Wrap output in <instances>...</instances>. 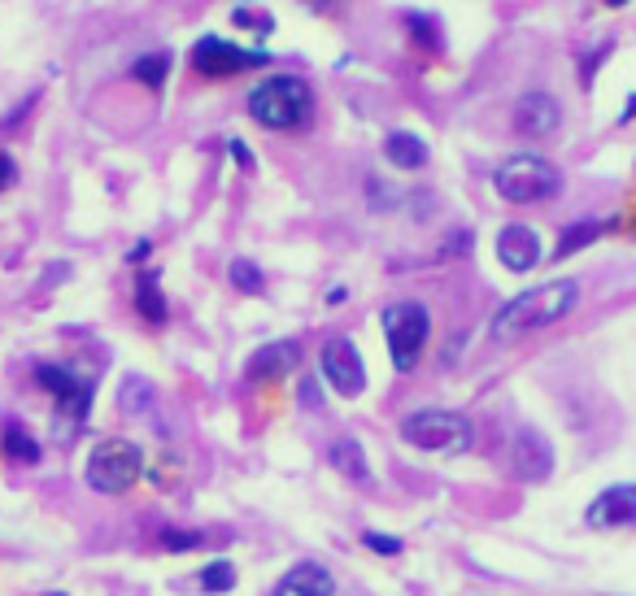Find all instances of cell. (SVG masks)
I'll return each mask as SVG.
<instances>
[{
  "mask_svg": "<svg viewBox=\"0 0 636 596\" xmlns=\"http://www.w3.org/2000/svg\"><path fill=\"white\" fill-rule=\"evenodd\" d=\"M227 149H231V157H236V161H240V166H245V170H249V166H254V157H249V149H245V145H240V140H231V145H227Z\"/></svg>",
  "mask_w": 636,
  "mask_h": 596,
  "instance_id": "f546056e",
  "label": "cell"
},
{
  "mask_svg": "<svg viewBox=\"0 0 636 596\" xmlns=\"http://www.w3.org/2000/svg\"><path fill=\"white\" fill-rule=\"evenodd\" d=\"M493 192L506 205H540L563 192V170L540 152H515L493 170Z\"/></svg>",
  "mask_w": 636,
  "mask_h": 596,
  "instance_id": "3957f363",
  "label": "cell"
},
{
  "mask_svg": "<svg viewBox=\"0 0 636 596\" xmlns=\"http://www.w3.org/2000/svg\"><path fill=\"white\" fill-rule=\"evenodd\" d=\"M36 384L57 400L61 436H74V431L88 423V409H92V379H79V375L66 370V366L40 361V366H36Z\"/></svg>",
  "mask_w": 636,
  "mask_h": 596,
  "instance_id": "52a82bcc",
  "label": "cell"
},
{
  "mask_svg": "<svg viewBox=\"0 0 636 596\" xmlns=\"http://www.w3.org/2000/svg\"><path fill=\"white\" fill-rule=\"evenodd\" d=\"M563 127V105L554 92H524L519 105H515V131L524 140H549L554 131Z\"/></svg>",
  "mask_w": 636,
  "mask_h": 596,
  "instance_id": "30bf717a",
  "label": "cell"
},
{
  "mask_svg": "<svg viewBox=\"0 0 636 596\" xmlns=\"http://www.w3.org/2000/svg\"><path fill=\"white\" fill-rule=\"evenodd\" d=\"M145 405H153V388H149L145 379H127V384H122V409L136 414V409H145Z\"/></svg>",
  "mask_w": 636,
  "mask_h": 596,
  "instance_id": "d4e9b609",
  "label": "cell"
},
{
  "mask_svg": "<svg viewBox=\"0 0 636 596\" xmlns=\"http://www.w3.org/2000/svg\"><path fill=\"white\" fill-rule=\"evenodd\" d=\"M249 118L266 131H301L315 118V92L301 74H266L249 92Z\"/></svg>",
  "mask_w": 636,
  "mask_h": 596,
  "instance_id": "7a4b0ae2",
  "label": "cell"
},
{
  "mask_svg": "<svg viewBox=\"0 0 636 596\" xmlns=\"http://www.w3.org/2000/svg\"><path fill=\"white\" fill-rule=\"evenodd\" d=\"M540 236L524 227V222H510V227H501L497 231V261L506 266V270H515V275H528L536 270V261H540Z\"/></svg>",
  "mask_w": 636,
  "mask_h": 596,
  "instance_id": "7c38bea8",
  "label": "cell"
},
{
  "mask_svg": "<svg viewBox=\"0 0 636 596\" xmlns=\"http://www.w3.org/2000/svg\"><path fill=\"white\" fill-rule=\"evenodd\" d=\"M301 361V345L297 340H275V345H262L249 366H245V379L249 384H275V379H288Z\"/></svg>",
  "mask_w": 636,
  "mask_h": 596,
  "instance_id": "4fadbf2b",
  "label": "cell"
},
{
  "mask_svg": "<svg viewBox=\"0 0 636 596\" xmlns=\"http://www.w3.org/2000/svg\"><path fill=\"white\" fill-rule=\"evenodd\" d=\"M136 309H140V318L153 322V327H161V322L170 318V305L161 297V284L153 270H145V275L136 279Z\"/></svg>",
  "mask_w": 636,
  "mask_h": 596,
  "instance_id": "ac0fdd59",
  "label": "cell"
},
{
  "mask_svg": "<svg viewBox=\"0 0 636 596\" xmlns=\"http://www.w3.org/2000/svg\"><path fill=\"white\" fill-rule=\"evenodd\" d=\"M633 113H636V97H628V109H624V122H628Z\"/></svg>",
  "mask_w": 636,
  "mask_h": 596,
  "instance_id": "836d02e7",
  "label": "cell"
},
{
  "mask_svg": "<svg viewBox=\"0 0 636 596\" xmlns=\"http://www.w3.org/2000/svg\"><path fill=\"white\" fill-rule=\"evenodd\" d=\"M201 540H206L201 532H166V536H161V545L170 548V553H183V548H201Z\"/></svg>",
  "mask_w": 636,
  "mask_h": 596,
  "instance_id": "484cf974",
  "label": "cell"
},
{
  "mask_svg": "<svg viewBox=\"0 0 636 596\" xmlns=\"http://www.w3.org/2000/svg\"><path fill=\"white\" fill-rule=\"evenodd\" d=\"M606 57H610V44H597V49H593V52H588V57H584V66H580V83H584V88L593 83V74H597V66H602Z\"/></svg>",
  "mask_w": 636,
  "mask_h": 596,
  "instance_id": "83f0119b",
  "label": "cell"
},
{
  "mask_svg": "<svg viewBox=\"0 0 636 596\" xmlns=\"http://www.w3.org/2000/svg\"><path fill=\"white\" fill-rule=\"evenodd\" d=\"M431 336V314L424 300H397L384 309V340H388V357L401 375H410L419 366Z\"/></svg>",
  "mask_w": 636,
  "mask_h": 596,
  "instance_id": "5b68a950",
  "label": "cell"
},
{
  "mask_svg": "<svg viewBox=\"0 0 636 596\" xmlns=\"http://www.w3.org/2000/svg\"><path fill=\"white\" fill-rule=\"evenodd\" d=\"M362 545L371 548V553H379V557H397V553H401V540H397V536H379V532H367Z\"/></svg>",
  "mask_w": 636,
  "mask_h": 596,
  "instance_id": "4316f807",
  "label": "cell"
},
{
  "mask_svg": "<svg viewBox=\"0 0 636 596\" xmlns=\"http://www.w3.org/2000/svg\"><path fill=\"white\" fill-rule=\"evenodd\" d=\"M0 448H4V457H9V461H40V445H36V436H27L18 423H9V427H4Z\"/></svg>",
  "mask_w": 636,
  "mask_h": 596,
  "instance_id": "44dd1931",
  "label": "cell"
},
{
  "mask_svg": "<svg viewBox=\"0 0 636 596\" xmlns=\"http://www.w3.org/2000/svg\"><path fill=\"white\" fill-rule=\"evenodd\" d=\"M580 305V284L576 279H549L540 288H528L519 297H510L488 322V336L497 345H515L531 331H545L554 322H563L572 309Z\"/></svg>",
  "mask_w": 636,
  "mask_h": 596,
  "instance_id": "6da1fadb",
  "label": "cell"
},
{
  "mask_svg": "<svg viewBox=\"0 0 636 596\" xmlns=\"http://www.w3.org/2000/svg\"><path fill=\"white\" fill-rule=\"evenodd\" d=\"M13 183H18V161L0 149V192H4V188H13Z\"/></svg>",
  "mask_w": 636,
  "mask_h": 596,
  "instance_id": "f1b7e54d",
  "label": "cell"
},
{
  "mask_svg": "<svg viewBox=\"0 0 636 596\" xmlns=\"http://www.w3.org/2000/svg\"><path fill=\"white\" fill-rule=\"evenodd\" d=\"M602 4H606V9H628L633 0H602Z\"/></svg>",
  "mask_w": 636,
  "mask_h": 596,
  "instance_id": "d6a6232c",
  "label": "cell"
},
{
  "mask_svg": "<svg viewBox=\"0 0 636 596\" xmlns=\"http://www.w3.org/2000/svg\"><path fill=\"white\" fill-rule=\"evenodd\" d=\"M149 249H153V245H149V240H140L136 249L127 252V261H145V257H149Z\"/></svg>",
  "mask_w": 636,
  "mask_h": 596,
  "instance_id": "1f68e13d",
  "label": "cell"
},
{
  "mask_svg": "<svg viewBox=\"0 0 636 596\" xmlns=\"http://www.w3.org/2000/svg\"><path fill=\"white\" fill-rule=\"evenodd\" d=\"M131 79H136V83H145V88H153V92H161V83L170 79V52L158 49V52H145V57H136V66H131Z\"/></svg>",
  "mask_w": 636,
  "mask_h": 596,
  "instance_id": "ffe728a7",
  "label": "cell"
},
{
  "mask_svg": "<svg viewBox=\"0 0 636 596\" xmlns=\"http://www.w3.org/2000/svg\"><path fill=\"white\" fill-rule=\"evenodd\" d=\"M49 596H66V593H49Z\"/></svg>",
  "mask_w": 636,
  "mask_h": 596,
  "instance_id": "d590c367",
  "label": "cell"
},
{
  "mask_svg": "<svg viewBox=\"0 0 636 596\" xmlns=\"http://www.w3.org/2000/svg\"><path fill=\"white\" fill-rule=\"evenodd\" d=\"M606 236V222L602 218H584V222H576V227H567L563 231V240H558V249H554V257L563 261V257H572V252L588 249L593 240H602Z\"/></svg>",
  "mask_w": 636,
  "mask_h": 596,
  "instance_id": "d6986e66",
  "label": "cell"
},
{
  "mask_svg": "<svg viewBox=\"0 0 636 596\" xmlns=\"http://www.w3.org/2000/svg\"><path fill=\"white\" fill-rule=\"evenodd\" d=\"M327 461L345 475V479H354V484H367L371 479V466H367V453H362V445L358 440H336V445L327 448Z\"/></svg>",
  "mask_w": 636,
  "mask_h": 596,
  "instance_id": "e0dca14e",
  "label": "cell"
},
{
  "mask_svg": "<svg viewBox=\"0 0 636 596\" xmlns=\"http://www.w3.org/2000/svg\"><path fill=\"white\" fill-rule=\"evenodd\" d=\"M510 457H515V475L528 479V484L549 479V470H554V448H549V440H545L536 427H524V431L515 436Z\"/></svg>",
  "mask_w": 636,
  "mask_h": 596,
  "instance_id": "5bb4252c",
  "label": "cell"
},
{
  "mask_svg": "<svg viewBox=\"0 0 636 596\" xmlns=\"http://www.w3.org/2000/svg\"><path fill=\"white\" fill-rule=\"evenodd\" d=\"M227 279H231V288H236V292H249V297H254V292H262V270H258L249 257H236V261H231V270H227Z\"/></svg>",
  "mask_w": 636,
  "mask_h": 596,
  "instance_id": "603a6c76",
  "label": "cell"
},
{
  "mask_svg": "<svg viewBox=\"0 0 636 596\" xmlns=\"http://www.w3.org/2000/svg\"><path fill=\"white\" fill-rule=\"evenodd\" d=\"M384 157H388V166H397V170H424L427 145L415 131H392V136L384 140Z\"/></svg>",
  "mask_w": 636,
  "mask_h": 596,
  "instance_id": "2e32d148",
  "label": "cell"
},
{
  "mask_svg": "<svg viewBox=\"0 0 636 596\" xmlns=\"http://www.w3.org/2000/svg\"><path fill=\"white\" fill-rule=\"evenodd\" d=\"M593 532H610V527H636V484H615L606 493L588 500L584 509Z\"/></svg>",
  "mask_w": 636,
  "mask_h": 596,
  "instance_id": "8fae6325",
  "label": "cell"
},
{
  "mask_svg": "<svg viewBox=\"0 0 636 596\" xmlns=\"http://www.w3.org/2000/svg\"><path fill=\"white\" fill-rule=\"evenodd\" d=\"M270 596H336V584H331L327 566H318V562H297V566L275 584V593Z\"/></svg>",
  "mask_w": 636,
  "mask_h": 596,
  "instance_id": "9a60e30c",
  "label": "cell"
},
{
  "mask_svg": "<svg viewBox=\"0 0 636 596\" xmlns=\"http://www.w3.org/2000/svg\"><path fill=\"white\" fill-rule=\"evenodd\" d=\"M318 366H322V379L340 393V397H362L367 388V366H362V352L349 336H336L327 340L318 352Z\"/></svg>",
  "mask_w": 636,
  "mask_h": 596,
  "instance_id": "9c48e42d",
  "label": "cell"
},
{
  "mask_svg": "<svg viewBox=\"0 0 636 596\" xmlns=\"http://www.w3.org/2000/svg\"><path fill=\"white\" fill-rule=\"evenodd\" d=\"M406 27H410V36H415L419 49L440 52V27H436V18H427V13H406Z\"/></svg>",
  "mask_w": 636,
  "mask_h": 596,
  "instance_id": "cb8c5ba5",
  "label": "cell"
},
{
  "mask_svg": "<svg viewBox=\"0 0 636 596\" xmlns=\"http://www.w3.org/2000/svg\"><path fill=\"white\" fill-rule=\"evenodd\" d=\"M140 475H145V453H140V445L118 440V436H113V440H101V445L88 453V466H83L88 488L101 493V497L127 493Z\"/></svg>",
  "mask_w": 636,
  "mask_h": 596,
  "instance_id": "8992f818",
  "label": "cell"
},
{
  "mask_svg": "<svg viewBox=\"0 0 636 596\" xmlns=\"http://www.w3.org/2000/svg\"><path fill=\"white\" fill-rule=\"evenodd\" d=\"M197 584H201V593H231L236 588V566L231 562H210L201 575H197Z\"/></svg>",
  "mask_w": 636,
  "mask_h": 596,
  "instance_id": "7402d4cb",
  "label": "cell"
},
{
  "mask_svg": "<svg viewBox=\"0 0 636 596\" xmlns=\"http://www.w3.org/2000/svg\"><path fill=\"white\" fill-rule=\"evenodd\" d=\"M301 400H306V405H318V388H315V379H306V384H301Z\"/></svg>",
  "mask_w": 636,
  "mask_h": 596,
  "instance_id": "4dcf8cb0",
  "label": "cell"
},
{
  "mask_svg": "<svg viewBox=\"0 0 636 596\" xmlns=\"http://www.w3.org/2000/svg\"><path fill=\"white\" fill-rule=\"evenodd\" d=\"M401 440L424 453H445V457H458L476 445V427L467 414L458 409H415L401 418Z\"/></svg>",
  "mask_w": 636,
  "mask_h": 596,
  "instance_id": "277c9868",
  "label": "cell"
},
{
  "mask_svg": "<svg viewBox=\"0 0 636 596\" xmlns=\"http://www.w3.org/2000/svg\"><path fill=\"white\" fill-rule=\"evenodd\" d=\"M270 61V52L262 49H240L231 40H218V36H201L192 44V70L201 79H236L240 70H258Z\"/></svg>",
  "mask_w": 636,
  "mask_h": 596,
  "instance_id": "ba28073f",
  "label": "cell"
},
{
  "mask_svg": "<svg viewBox=\"0 0 636 596\" xmlns=\"http://www.w3.org/2000/svg\"><path fill=\"white\" fill-rule=\"evenodd\" d=\"M315 9H331V4H340V0H310Z\"/></svg>",
  "mask_w": 636,
  "mask_h": 596,
  "instance_id": "e575fe53",
  "label": "cell"
}]
</instances>
